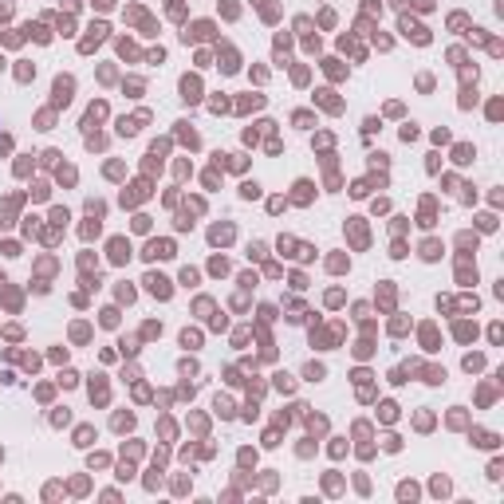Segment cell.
Wrapping results in <instances>:
<instances>
[{
    "mask_svg": "<svg viewBox=\"0 0 504 504\" xmlns=\"http://www.w3.org/2000/svg\"><path fill=\"white\" fill-rule=\"evenodd\" d=\"M182 91H185V99H197V83H193V79H185Z\"/></svg>",
    "mask_w": 504,
    "mask_h": 504,
    "instance_id": "obj_3",
    "label": "cell"
},
{
    "mask_svg": "<svg viewBox=\"0 0 504 504\" xmlns=\"http://www.w3.org/2000/svg\"><path fill=\"white\" fill-rule=\"evenodd\" d=\"M111 252H115V260H126V256H130V252H126V244H122V240H115V244H111Z\"/></svg>",
    "mask_w": 504,
    "mask_h": 504,
    "instance_id": "obj_2",
    "label": "cell"
},
{
    "mask_svg": "<svg viewBox=\"0 0 504 504\" xmlns=\"http://www.w3.org/2000/svg\"><path fill=\"white\" fill-rule=\"evenodd\" d=\"M146 284H150V292H154V296H170V288H165V280H161V276H150Z\"/></svg>",
    "mask_w": 504,
    "mask_h": 504,
    "instance_id": "obj_1",
    "label": "cell"
}]
</instances>
